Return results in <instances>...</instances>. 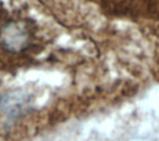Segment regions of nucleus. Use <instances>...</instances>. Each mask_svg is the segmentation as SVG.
I'll use <instances>...</instances> for the list:
<instances>
[{
	"label": "nucleus",
	"instance_id": "4",
	"mask_svg": "<svg viewBox=\"0 0 159 141\" xmlns=\"http://www.w3.org/2000/svg\"><path fill=\"white\" fill-rule=\"evenodd\" d=\"M145 31L150 45H152L150 71H152L154 77L159 81V23L148 27Z\"/></svg>",
	"mask_w": 159,
	"mask_h": 141
},
{
	"label": "nucleus",
	"instance_id": "3",
	"mask_svg": "<svg viewBox=\"0 0 159 141\" xmlns=\"http://www.w3.org/2000/svg\"><path fill=\"white\" fill-rule=\"evenodd\" d=\"M43 2L49 3L53 11L64 21L71 23H81V11H76L74 7H80L75 0H42Z\"/></svg>",
	"mask_w": 159,
	"mask_h": 141
},
{
	"label": "nucleus",
	"instance_id": "2",
	"mask_svg": "<svg viewBox=\"0 0 159 141\" xmlns=\"http://www.w3.org/2000/svg\"><path fill=\"white\" fill-rule=\"evenodd\" d=\"M107 17L132 21L146 30L159 23V0H89Z\"/></svg>",
	"mask_w": 159,
	"mask_h": 141
},
{
	"label": "nucleus",
	"instance_id": "1",
	"mask_svg": "<svg viewBox=\"0 0 159 141\" xmlns=\"http://www.w3.org/2000/svg\"><path fill=\"white\" fill-rule=\"evenodd\" d=\"M69 27L79 25L60 20L42 0H0V71L33 65Z\"/></svg>",
	"mask_w": 159,
	"mask_h": 141
}]
</instances>
